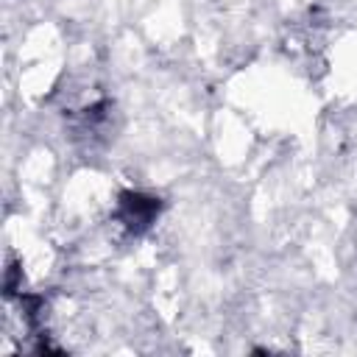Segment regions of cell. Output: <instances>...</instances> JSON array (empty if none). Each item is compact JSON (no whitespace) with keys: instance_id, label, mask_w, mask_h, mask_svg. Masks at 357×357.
<instances>
[{"instance_id":"6da1fadb","label":"cell","mask_w":357,"mask_h":357,"mask_svg":"<svg viewBox=\"0 0 357 357\" xmlns=\"http://www.w3.org/2000/svg\"><path fill=\"white\" fill-rule=\"evenodd\" d=\"M153 212H156L153 198H142V195H137V192L123 195V212H120V215H123V220H126L134 231L145 229V226L151 223Z\"/></svg>"}]
</instances>
